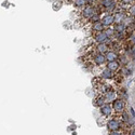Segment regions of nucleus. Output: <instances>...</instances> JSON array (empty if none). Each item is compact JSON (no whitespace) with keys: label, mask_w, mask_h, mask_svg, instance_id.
Wrapping results in <instances>:
<instances>
[{"label":"nucleus","mask_w":135,"mask_h":135,"mask_svg":"<svg viewBox=\"0 0 135 135\" xmlns=\"http://www.w3.org/2000/svg\"><path fill=\"white\" fill-rule=\"evenodd\" d=\"M132 43H133V46L135 47V33H134L133 37H132Z\"/></svg>","instance_id":"27"},{"label":"nucleus","mask_w":135,"mask_h":135,"mask_svg":"<svg viewBox=\"0 0 135 135\" xmlns=\"http://www.w3.org/2000/svg\"><path fill=\"white\" fill-rule=\"evenodd\" d=\"M106 128L108 130V132H115V131H123L124 127H123V123L120 120V118H117V116L111 117L110 119H108L106 121Z\"/></svg>","instance_id":"1"},{"label":"nucleus","mask_w":135,"mask_h":135,"mask_svg":"<svg viewBox=\"0 0 135 135\" xmlns=\"http://www.w3.org/2000/svg\"><path fill=\"white\" fill-rule=\"evenodd\" d=\"M121 64L119 61H114V62H107L106 63V68L109 69L110 71L112 73H116V71H119L120 68H121Z\"/></svg>","instance_id":"10"},{"label":"nucleus","mask_w":135,"mask_h":135,"mask_svg":"<svg viewBox=\"0 0 135 135\" xmlns=\"http://www.w3.org/2000/svg\"><path fill=\"white\" fill-rule=\"evenodd\" d=\"M128 135H135V128H132L128 131Z\"/></svg>","instance_id":"26"},{"label":"nucleus","mask_w":135,"mask_h":135,"mask_svg":"<svg viewBox=\"0 0 135 135\" xmlns=\"http://www.w3.org/2000/svg\"><path fill=\"white\" fill-rule=\"evenodd\" d=\"M128 112L130 114V116L135 120V109H134L132 106H130V107H129V111H128Z\"/></svg>","instance_id":"23"},{"label":"nucleus","mask_w":135,"mask_h":135,"mask_svg":"<svg viewBox=\"0 0 135 135\" xmlns=\"http://www.w3.org/2000/svg\"><path fill=\"white\" fill-rule=\"evenodd\" d=\"M92 30H93L95 33L105 30V26L103 25L102 22H100V20H99V21H96V22H93V24H92Z\"/></svg>","instance_id":"14"},{"label":"nucleus","mask_w":135,"mask_h":135,"mask_svg":"<svg viewBox=\"0 0 135 135\" xmlns=\"http://www.w3.org/2000/svg\"><path fill=\"white\" fill-rule=\"evenodd\" d=\"M62 4H63V2H62V0H55V1L53 2V6H52V9L54 10V11H59L61 8H62Z\"/></svg>","instance_id":"20"},{"label":"nucleus","mask_w":135,"mask_h":135,"mask_svg":"<svg viewBox=\"0 0 135 135\" xmlns=\"http://www.w3.org/2000/svg\"><path fill=\"white\" fill-rule=\"evenodd\" d=\"M104 104H106L105 98H104V95H98V96L94 99V105H95L97 108H99L100 106H103Z\"/></svg>","instance_id":"17"},{"label":"nucleus","mask_w":135,"mask_h":135,"mask_svg":"<svg viewBox=\"0 0 135 135\" xmlns=\"http://www.w3.org/2000/svg\"><path fill=\"white\" fill-rule=\"evenodd\" d=\"M99 114L103 118H111L115 116V112H114V109H112V106L111 104H104L103 106H100L99 108Z\"/></svg>","instance_id":"3"},{"label":"nucleus","mask_w":135,"mask_h":135,"mask_svg":"<svg viewBox=\"0 0 135 135\" xmlns=\"http://www.w3.org/2000/svg\"><path fill=\"white\" fill-rule=\"evenodd\" d=\"M86 4V0H74V6L77 8H84Z\"/></svg>","instance_id":"19"},{"label":"nucleus","mask_w":135,"mask_h":135,"mask_svg":"<svg viewBox=\"0 0 135 135\" xmlns=\"http://www.w3.org/2000/svg\"><path fill=\"white\" fill-rule=\"evenodd\" d=\"M105 33H106V35H107V37L109 38V39H111V38H114L115 37V29H114V27H107V28H105Z\"/></svg>","instance_id":"18"},{"label":"nucleus","mask_w":135,"mask_h":135,"mask_svg":"<svg viewBox=\"0 0 135 135\" xmlns=\"http://www.w3.org/2000/svg\"><path fill=\"white\" fill-rule=\"evenodd\" d=\"M100 3H102V6L105 9H107V11L109 13H111L112 11L117 8V3H116L115 0H102Z\"/></svg>","instance_id":"7"},{"label":"nucleus","mask_w":135,"mask_h":135,"mask_svg":"<svg viewBox=\"0 0 135 135\" xmlns=\"http://www.w3.org/2000/svg\"><path fill=\"white\" fill-rule=\"evenodd\" d=\"M100 22L103 23L105 28L111 27L112 25L115 24V14L114 13H106V14H104L103 17L100 18Z\"/></svg>","instance_id":"4"},{"label":"nucleus","mask_w":135,"mask_h":135,"mask_svg":"<svg viewBox=\"0 0 135 135\" xmlns=\"http://www.w3.org/2000/svg\"><path fill=\"white\" fill-rule=\"evenodd\" d=\"M103 95H104V98H105V102L107 104H111L114 100H116L118 98V92L114 89H111V90H109V91L105 92Z\"/></svg>","instance_id":"5"},{"label":"nucleus","mask_w":135,"mask_h":135,"mask_svg":"<svg viewBox=\"0 0 135 135\" xmlns=\"http://www.w3.org/2000/svg\"><path fill=\"white\" fill-rule=\"evenodd\" d=\"M93 62L97 66H102V65H106L107 60H106L105 54H100V53L96 52V54L93 55Z\"/></svg>","instance_id":"6"},{"label":"nucleus","mask_w":135,"mask_h":135,"mask_svg":"<svg viewBox=\"0 0 135 135\" xmlns=\"http://www.w3.org/2000/svg\"><path fill=\"white\" fill-rule=\"evenodd\" d=\"M105 56H106L107 62H114V61H118V59H119V53L116 52L115 50H109V51L105 54Z\"/></svg>","instance_id":"11"},{"label":"nucleus","mask_w":135,"mask_h":135,"mask_svg":"<svg viewBox=\"0 0 135 135\" xmlns=\"http://www.w3.org/2000/svg\"><path fill=\"white\" fill-rule=\"evenodd\" d=\"M111 106H112V109H114L115 116H119V115L122 114V112L127 111V103H126V100H123L120 97H118L116 100H114V102L111 103Z\"/></svg>","instance_id":"2"},{"label":"nucleus","mask_w":135,"mask_h":135,"mask_svg":"<svg viewBox=\"0 0 135 135\" xmlns=\"http://www.w3.org/2000/svg\"><path fill=\"white\" fill-rule=\"evenodd\" d=\"M109 51V46L108 43H99L96 46V52L100 54H106Z\"/></svg>","instance_id":"15"},{"label":"nucleus","mask_w":135,"mask_h":135,"mask_svg":"<svg viewBox=\"0 0 135 135\" xmlns=\"http://www.w3.org/2000/svg\"><path fill=\"white\" fill-rule=\"evenodd\" d=\"M130 53H131V57H132L133 62L135 63V47H133V49H131Z\"/></svg>","instance_id":"24"},{"label":"nucleus","mask_w":135,"mask_h":135,"mask_svg":"<svg viewBox=\"0 0 135 135\" xmlns=\"http://www.w3.org/2000/svg\"><path fill=\"white\" fill-rule=\"evenodd\" d=\"M127 15L123 11H118L115 13V24L116 23H123V21L126 20Z\"/></svg>","instance_id":"16"},{"label":"nucleus","mask_w":135,"mask_h":135,"mask_svg":"<svg viewBox=\"0 0 135 135\" xmlns=\"http://www.w3.org/2000/svg\"><path fill=\"white\" fill-rule=\"evenodd\" d=\"M108 135H126L124 131H115V132H109Z\"/></svg>","instance_id":"22"},{"label":"nucleus","mask_w":135,"mask_h":135,"mask_svg":"<svg viewBox=\"0 0 135 135\" xmlns=\"http://www.w3.org/2000/svg\"><path fill=\"white\" fill-rule=\"evenodd\" d=\"M81 14L83 17L85 18H92V16L95 14V11H94V8L92 6H85L82 11H81Z\"/></svg>","instance_id":"8"},{"label":"nucleus","mask_w":135,"mask_h":135,"mask_svg":"<svg viewBox=\"0 0 135 135\" xmlns=\"http://www.w3.org/2000/svg\"><path fill=\"white\" fill-rule=\"evenodd\" d=\"M94 40L97 42V44H99V43H107L109 41V38L107 37L105 31H100V32H96L95 33Z\"/></svg>","instance_id":"9"},{"label":"nucleus","mask_w":135,"mask_h":135,"mask_svg":"<svg viewBox=\"0 0 135 135\" xmlns=\"http://www.w3.org/2000/svg\"><path fill=\"white\" fill-rule=\"evenodd\" d=\"M100 78L102 79H105V80H109V79H114L115 78V73L110 71L109 69H107L106 67L100 71Z\"/></svg>","instance_id":"12"},{"label":"nucleus","mask_w":135,"mask_h":135,"mask_svg":"<svg viewBox=\"0 0 135 135\" xmlns=\"http://www.w3.org/2000/svg\"><path fill=\"white\" fill-rule=\"evenodd\" d=\"M114 29L116 33H126L128 30V27L124 23H116L114 24Z\"/></svg>","instance_id":"13"},{"label":"nucleus","mask_w":135,"mask_h":135,"mask_svg":"<svg viewBox=\"0 0 135 135\" xmlns=\"http://www.w3.org/2000/svg\"><path fill=\"white\" fill-rule=\"evenodd\" d=\"M128 13L130 14V16H132V17L135 18V2L132 3V4L129 7V9H128Z\"/></svg>","instance_id":"21"},{"label":"nucleus","mask_w":135,"mask_h":135,"mask_svg":"<svg viewBox=\"0 0 135 135\" xmlns=\"http://www.w3.org/2000/svg\"><path fill=\"white\" fill-rule=\"evenodd\" d=\"M120 1L123 3V4H126V6H129L133 2V0H120Z\"/></svg>","instance_id":"25"}]
</instances>
